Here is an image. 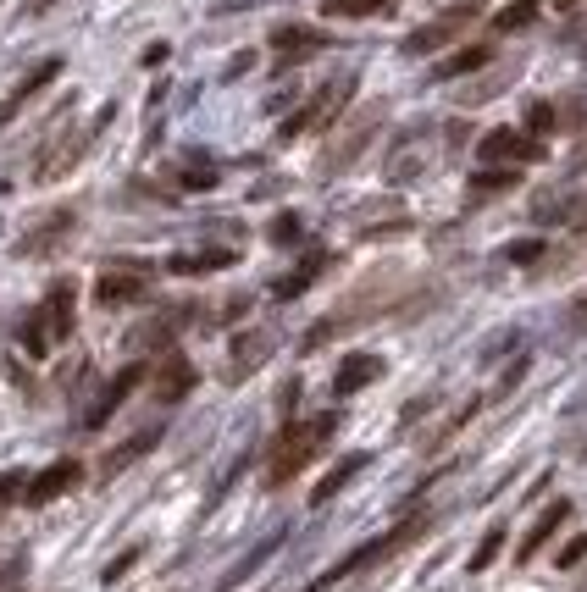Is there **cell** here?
<instances>
[{
    "label": "cell",
    "instance_id": "36",
    "mask_svg": "<svg viewBox=\"0 0 587 592\" xmlns=\"http://www.w3.org/2000/svg\"><path fill=\"white\" fill-rule=\"evenodd\" d=\"M576 327H587V299H582V305H576Z\"/></svg>",
    "mask_w": 587,
    "mask_h": 592
},
{
    "label": "cell",
    "instance_id": "6",
    "mask_svg": "<svg viewBox=\"0 0 587 592\" xmlns=\"http://www.w3.org/2000/svg\"><path fill=\"white\" fill-rule=\"evenodd\" d=\"M78 233V211H50L45 222H34L23 238H17V255L23 261H39V255H56L67 238Z\"/></svg>",
    "mask_w": 587,
    "mask_h": 592
},
{
    "label": "cell",
    "instance_id": "30",
    "mask_svg": "<svg viewBox=\"0 0 587 592\" xmlns=\"http://www.w3.org/2000/svg\"><path fill=\"white\" fill-rule=\"evenodd\" d=\"M377 6H388V0H327V12L333 17H372Z\"/></svg>",
    "mask_w": 587,
    "mask_h": 592
},
{
    "label": "cell",
    "instance_id": "20",
    "mask_svg": "<svg viewBox=\"0 0 587 592\" xmlns=\"http://www.w3.org/2000/svg\"><path fill=\"white\" fill-rule=\"evenodd\" d=\"M277 349V338L272 332H244L239 344H233V377H244V371H255L266 355Z\"/></svg>",
    "mask_w": 587,
    "mask_h": 592
},
{
    "label": "cell",
    "instance_id": "32",
    "mask_svg": "<svg viewBox=\"0 0 587 592\" xmlns=\"http://www.w3.org/2000/svg\"><path fill=\"white\" fill-rule=\"evenodd\" d=\"M133 565H139V548H128V554H117V559H111V565H106V576H100V581H122Z\"/></svg>",
    "mask_w": 587,
    "mask_h": 592
},
{
    "label": "cell",
    "instance_id": "3",
    "mask_svg": "<svg viewBox=\"0 0 587 592\" xmlns=\"http://www.w3.org/2000/svg\"><path fill=\"white\" fill-rule=\"evenodd\" d=\"M421 532H427V515H410V521H399L388 537H372L366 548H355L349 559H338V565L327 570V576H316L305 592H327V587H338V581H344V576H355V570H366V565H377V559H388V554H399V548H410Z\"/></svg>",
    "mask_w": 587,
    "mask_h": 592
},
{
    "label": "cell",
    "instance_id": "10",
    "mask_svg": "<svg viewBox=\"0 0 587 592\" xmlns=\"http://www.w3.org/2000/svg\"><path fill=\"white\" fill-rule=\"evenodd\" d=\"M144 377H150V366H122L117 371V377H111L106 382V393H100V399L95 404H89V415H84V427L89 432H100V427H106V421H111V415H117L122 410V404H128V393L133 388H139V382Z\"/></svg>",
    "mask_w": 587,
    "mask_h": 592
},
{
    "label": "cell",
    "instance_id": "24",
    "mask_svg": "<svg viewBox=\"0 0 587 592\" xmlns=\"http://www.w3.org/2000/svg\"><path fill=\"white\" fill-rule=\"evenodd\" d=\"M156 438H161V427H150V432H139V438H133V443H122V449H111V454H106V476H117L122 465H133V460H139V454L150 449V443H156Z\"/></svg>",
    "mask_w": 587,
    "mask_h": 592
},
{
    "label": "cell",
    "instance_id": "18",
    "mask_svg": "<svg viewBox=\"0 0 587 592\" xmlns=\"http://www.w3.org/2000/svg\"><path fill=\"white\" fill-rule=\"evenodd\" d=\"M56 72H61V61H56V56H50V61H45V67H34V72H28V78H23V83H17L12 95H6V106H0V128H6V122H12V117H17V111H23V106H28V100H34V95H39V89H45V83H56Z\"/></svg>",
    "mask_w": 587,
    "mask_h": 592
},
{
    "label": "cell",
    "instance_id": "21",
    "mask_svg": "<svg viewBox=\"0 0 587 592\" xmlns=\"http://www.w3.org/2000/svg\"><path fill=\"white\" fill-rule=\"evenodd\" d=\"M233 261H239V249H205V255H172L167 272H178V277H189V272H222V266H233Z\"/></svg>",
    "mask_w": 587,
    "mask_h": 592
},
{
    "label": "cell",
    "instance_id": "2",
    "mask_svg": "<svg viewBox=\"0 0 587 592\" xmlns=\"http://www.w3.org/2000/svg\"><path fill=\"white\" fill-rule=\"evenodd\" d=\"M333 427H338L333 410H327V415H311V421H288L283 438L272 443V460H266V487L294 482V476H300L305 465L316 460V449L327 443V432H333Z\"/></svg>",
    "mask_w": 587,
    "mask_h": 592
},
{
    "label": "cell",
    "instance_id": "11",
    "mask_svg": "<svg viewBox=\"0 0 587 592\" xmlns=\"http://www.w3.org/2000/svg\"><path fill=\"white\" fill-rule=\"evenodd\" d=\"M144 294H150V277H144L139 266H106V272L95 277V299L106 310L133 305V299H144Z\"/></svg>",
    "mask_w": 587,
    "mask_h": 592
},
{
    "label": "cell",
    "instance_id": "34",
    "mask_svg": "<svg viewBox=\"0 0 587 592\" xmlns=\"http://www.w3.org/2000/svg\"><path fill=\"white\" fill-rule=\"evenodd\" d=\"M504 255H510V261H521V266H532V261L543 255V244H538V238H527V244H510Z\"/></svg>",
    "mask_w": 587,
    "mask_h": 592
},
{
    "label": "cell",
    "instance_id": "31",
    "mask_svg": "<svg viewBox=\"0 0 587 592\" xmlns=\"http://www.w3.org/2000/svg\"><path fill=\"white\" fill-rule=\"evenodd\" d=\"M183 189H211V183H216V166H183Z\"/></svg>",
    "mask_w": 587,
    "mask_h": 592
},
{
    "label": "cell",
    "instance_id": "19",
    "mask_svg": "<svg viewBox=\"0 0 587 592\" xmlns=\"http://www.w3.org/2000/svg\"><path fill=\"white\" fill-rule=\"evenodd\" d=\"M327 45V34H316V28H277L272 34V50L283 61H300V56H311V50H322Z\"/></svg>",
    "mask_w": 587,
    "mask_h": 592
},
{
    "label": "cell",
    "instance_id": "33",
    "mask_svg": "<svg viewBox=\"0 0 587 592\" xmlns=\"http://www.w3.org/2000/svg\"><path fill=\"white\" fill-rule=\"evenodd\" d=\"M582 559H587V532H576V537H571V543H565V548H560V565H565V570H571V565H582Z\"/></svg>",
    "mask_w": 587,
    "mask_h": 592
},
{
    "label": "cell",
    "instance_id": "8",
    "mask_svg": "<svg viewBox=\"0 0 587 592\" xmlns=\"http://www.w3.org/2000/svg\"><path fill=\"white\" fill-rule=\"evenodd\" d=\"M78 482H84V465H78V460H56V465H45L39 476H28V482H23V504H34V510H39V504H56V498L72 493Z\"/></svg>",
    "mask_w": 587,
    "mask_h": 592
},
{
    "label": "cell",
    "instance_id": "28",
    "mask_svg": "<svg viewBox=\"0 0 587 592\" xmlns=\"http://www.w3.org/2000/svg\"><path fill=\"white\" fill-rule=\"evenodd\" d=\"M23 349L28 355H45L50 349V332H45V316H39V310H28V321H23Z\"/></svg>",
    "mask_w": 587,
    "mask_h": 592
},
{
    "label": "cell",
    "instance_id": "22",
    "mask_svg": "<svg viewBox=\"0 0 587 592\" xmlns=\"http://www.w3.org/2000/svg\"><path fill=\"white\" fill-rule=\"evenodd\" d=\"M488 56H493V50L488 45H466V50H455V56H449V61H438V67H432V78H460V72H477V67H488Z\"/></svg>",
    "mask_w": 587,
    "mask_h": 592
},
{
    "label": "cell",
    "instance_id": "27",
    "mask_svg": "<svg viewBox=\"0 0 587 592\" xmlns=\"http://www.w3.org/2000/svg\"><path fill=\"white\" fill-rule=\"evenodd\" d=\"M560 128V111L549 106V100H532L527 106V139H543V133Z\"/></svg>",
    "mask_w": 587,
    "mask_h": 592
},
{
    "label": "cell",
    "instance_id": "4",
    "mask_svg": "<svg viewBox=\"0 0 587 592\" xmlns=\"http://www.w3.org/2000/svg\"><path fill=\"white\" fill-rule=\"evenodd\" d=\"M355 95V78H338V83H327V89H316L311 100H305L300 111H294V117L283 122V139H300V133H316V128H327V122L338 117V111H344V100Z\"/></svg>",
    "mask_w": 587,
    "mask_h": 592
},
{
    "label": "cell",
    "instance_id": "14",
    "mask_svg": "<svg viewBox=\"0 0 587 592\" xmlns=\"http://www.w3.org/2000/svg\"><path fill=\"white\" fill-rule=\"evenodd\" d=\"M366 465H372V454H349V460H338V465H333V471H327V476H322V482H316V487H311V504H316V510H322V504H333V498H338V493H344V487H349V482H355V476H360V471H366Z\"/></svg>",
    "mask_w": 587,
    "mask_h": 592
},
{
    "label": "cell",
    "instance_id": "26",
    "mask_svg": "<svg viewBox=\"0 0 587 592\" xmlns=\"http://www.w3.org/2000/svg\"><path fill=\"white\" fill-rule=\"evenodd\" d=\"M516 166H499V172H477V178H471V194H477V200H482V194H504V189H516Z\"/></svg>",
    "mask_w": 587,
    "mask_h": 592
},
{
    "label": "cell",
    "instance_id": "23",
    "mask_svg": "<svg viewBox=\"0 0 587 592\" xmlns=\"http://www.w3.org/2000/svg\"><path fill=\"white\" fill-rule=\"evenodd\" d=\"M322 266H327V255H311V261H305L300 272H288L283 283L272 288V294H277V299H294V294H305V288L316 283V272H322Z\"/></svg>",
    "mask_w": 587,
    "mask_h": 592
},
{
    "label": "cell",
    "instance_id": "9",
    "mask_svg": "<svg viewBox=\"0 0 587 592\" xmlns=\"http://www.w3.org/2000/svg\"><path fill=\"white\" fill-rule=\"evenodd\" d=\"M477 161H488V166L543 161V144H538V139H527V133H516V128H493L488 139L477 144Z\"/></svg>",
    "mask_w": 587,
    "mask_h": 592
},
{
    "label": "cell",
    "instance_id": "16",
    "mask_svg": "<svg viewBox=\"0 0 587 592\" xmlns=\"http://www.w3.org/2000/svg\"><path fill=\"white\" fill-rule=\"evenodd\" d=\"M372 133H377V111H366V117L355 122V133H349L344 144H333V150H327L322 172H344V166H355V161H360V150L372 144Z\"/></svg>",
    "mask_w": 587,
    "mask_h": 592
},
{
    "label": "cell",
    "instance_id": "29",
    "mask_svg": "<svg viewBox=\"0 0 587 592\" xmlns=\"http://www.w3.org/2000/svg\"><path fill=\"white\" fill-rule=\"evenodd\" d=\"M499 548H504V526H493V532L482 537V548L471 554V576H482V570H488L493 559H499Z\"/></svg>",
    "mask_w": 587,
    "mask_h": 592
},
{
    "label": "cell",
    "instance_id": "15",
    "mask_svg": "<svg viewBox=\"0 0 587 592\" xmlns=\"http://www.w3.org/2000/svg\"><path fill=\"white\" fill-rule=\"evenodd\" d=\"M565 521H571V498H554L549 510H543V515H538V521H532L527 543H521V548H516V559H521V565H527V559H532V554H538V548H543V543H549V537H554V532H560V526H565Z\"/></svg>",
    "mask_w": 587,
    "mask_h": 592
},
{
    "label": "cell",
    "instance_id": "37",
    "mask_svg": "<svg viewBox=\"0 0 587 592\" xmlns=\"http://www.w3.org/2000/svg\"><path fill=\"white\" fill-rule=\"evenodd\" d=\"M554 6H560V12H571V6H582V0H554Z\"/></svg>",
    "mask_w": 587,
    "mask_h": 592
},
{
    "label": "cell",
    "instance_id": "13",
    "mask_svg": "<svg viewBox=\"0 0 587 592\" xmlns=\"http://www.w3.org/2000/svg\"><path fill=\"white\" fill-rule=\"evenodd\" d=\"M189 388H194V366H189V360H183V355H161L156 360V399L161 404H178Z\"/></svg>",
    "mask_w": 587,
    "mask_h": 592
},
{
    "label": "cell",
    "instance_id": "12",
    "mask_svg": "<svg viewBox=\"0 0 587 592\" xmlns=\"http://www.w3.org/2000/svg\"><path fill=\"white\" fill-rule=\"evenodd\" d=\"M39 316H45L50 344L72 338V327H78V288H72V283H56V288L45 294V305H39Z\"/></svg>",
    "mask_w": 587,
    "mask_h": 592
},
{
    "label": "cell",
    "instance_id": "17",
    "mask_svg": "<svg viewBox=\"0 0 587 592\" xmlns=\"http://www.w3.org/2000/svg\"><path fill=\"white\" fill-rule=\"evenodd\" d=\"M377 377H383V360H377V355H349L344 366H338V377H333V393H338V399H349V393L372 388Z\"/></svg>",
    "mask_w": 587,
    "mask_h": 592
},
{
    "label": "cell",
    "instance_id": "35",
    "mask_svg": "<svg viewBox=\"0 0 587 592\" xmlns=\"http://www.w3.org/2000/svg\"><path fill=\"white\" fill-rule=\"evenodd\" d=\"M272 238H277V244H294V238H300V222H294V216H277V222H272Z\"/></svg>",
    "mask_w": 587,
    "mask_h": 592
},
{
    "label": "cell",
    "instance_id": "25",
    "mask_svg": "<svg viewBox=\"0 0 587 592\" xmlns=\"http://www.w3.org/2000/svg\"><path fill=\"white\" fill-rule=\"evenodd\" d=\"M538 6H543V0H510V6L493 17V28H499V34H516V28H527L532 17H538Z\"/></svg>",
    "mask_w": 587,
    "mask_h": 592
},
{
    "label": "cell",
    "instance_id": "5",
    "mask_svg": "<svg viewBox=\"0 0 587 592\" xmlns=\"http://www.w3.org/2000/svg\"><path fill=\"white\" fill-rule=\"evenodd\" d=\"M106 117H111V111H100V117H95V128H89V133H61V139H56V150H45V155H39V166H34V183H56V178H67L72 166L84 161L89 139H95V133L106 128Z\"/></svg>",
    "mask_w": 587,
    "mask_h": 592
},
{
    "label": "cell",
    "instance_id": "1",
    "mask_svg": "<svg viewBox=\"0 0 587 592\" xmlns=\"http://www.w3.org/2000/svg\"><path fill=\"white\" fill-rule=\"evenodd\" d=\"M405 288H410L405 272H372L366 283L355 288V294H344L311 332H305V349H322V344H333V338H344V332H355V327H366V321H377L383 310L399 305V294H405Z\"/></svg>",
    "mask_w": 587,
    "mask_h": 592
},
{
    "label": "cell",
    "instance_id": "7",
    "mask_svg": "<svg viewBox=\"0 0 587 592\" xmlns=\"http://www.w3.org/2000/svg\"><path fill=\"white\" fill-rule=\"evenodd\" d=\"M471 17H477V6H449L444 17H432L427 28H416V34L405 39V56H432V50H444L449 39H460V28H471Z\"/></svg>",
    "mask_w": 587,
    "mask_h": 592
}]
</instances>
